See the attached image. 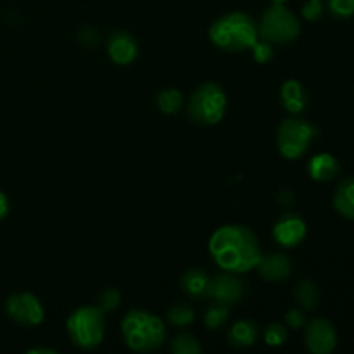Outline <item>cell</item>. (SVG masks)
Returning <instances> with one entry per match:
<instances>
[{"label": "cell", "mask_w": 354, "mask_h": 354, "mask_svg": "<svg viewBox=\"0 0 354 354\" xmlns=\"http://www.w3.org/2000/svg\"><path fill=\"white\" fill-rule=\"evenodd\" d=\"M209 252L223 272L237 275L254 270L263 258L258 237L244 225H225L214 230L209 239Z\"/></svg>", "instance_id": "6da1fadb"}, {"label": "cell", "mask_w": 354, "mask_h": 354, "mask_svg": "<svg viewBox=\"0 0 354 354\" xmlns=\"http://www.w3.org/2000/svg\"><path fill=\"white\" fill-rule=\"evenodd\" d=\"M209 38L220 50L244 52L258 41V24L245 12H228L218 17L209 28Z\"/></svg>", "instance_id": "7a4b0ae2"}, {"label": "cell", "mask_w": 354, "mask_h": 354, "mask_svg": "<svg viewBox=\"0 0 354 354\" xmlns=\"http://www.w3.org/2000/svg\"><path fill=\"white\" fill-rule=\"evenodd\" d=\"M121 334L131 351L151 353L166 341V327L158 315L145 310H131L121 322Z\"/></svg>", "instance_id": "3957f363"}, {"label": "cell", "mask_w": 354, "mask_h": 354, "mask_svg": "<svg viewBox=\"0 0 354 354\" xmlns=\"http://www.w3.org/2000/svg\"><path fill=\"white\" fill-rule=\"evenodd\" d=\"M66 330L76 348H99L106 335V313L99 306L78 308L69 315Z\"/></svg>", "instance_id": "277c9868"}, {"label": "cell", "mask_w": 354, "mask_h": 354, "mask_svg": "<svg viewBox=\"0 0 354 354\" xmlns=\"http://www.w3.org/2000/svg\"><path fill=\"white\" fill-rule=\"evenodd\" d=\"M227 113V93L218 83L206 82L197 86L189 100V116L194 123L213 127Z\"/></svg>", "instance_id": "5b68a950"}, {"label": "cell", "mask_w": 354, "mask_h": 354, "mask_svg": "<svg viewBox=\"0 0 354 354\" xmlns=\"http://www.w3.org/2000/svg\"><path fill=\"white\" fill-rule=\"evenodd\" d=\"M258 33L261 40L270 41V44H290L299 37L301 23L296 14L286 6L272 3L263 12L258 24Z\"/></svg>", "instance_id": "8992f818"}, {"label": "cell", "mask_w": 354, "mask_h": 354, "mask_svg": "<svg viewBox=\"0 0 354 354\" xmlns=\"http://www.w3.org/2000/svg\"><path fill=\"white\" fill-rule=\"evenodd\" d=\"M317 137V128L301 118H287L280 123L277 131V145L280 154L289 161L303 158L310 144Z\"/></svg>", "instance_id": "52a82bcc"}, {"label": "cell", "mask_w": 354, "mask_h": 354, "mask_svg": "<svg viewBox=\"0 0 354 354\" xmlns=\"http://www.w3.org/2000/svg\"><path fill=\"white\" fill-rule=\"evenodd\" d=\"M6 311L14 322L24 327L40 325L45 318V310L40 299L31 292H17L7 297Z\"/></svg>", "instance_id": "ba28073f"}, {"label": "cell", "mask_w": 354, "mask_h": 354, "mask_svg": "<svg viewBox=\"0 0 354 354\" xmlns=\"http://www.w3.org/2000/svg\"><path fill=\"white\" fill-rule=\"evenodd\" d=\"M306 348L313 354H330L337 348V332L332 322L315 318L306 325Z\"/></svg>", "instance_id": "9c48e42d"}, {"label": "cell", "mask_w": 354, "mask_h": 354, "mask_svg": "<svg viewBox=\"0 0 354 354\" xmlns=\"http://www.w3.org/2000/svg\"><path fill=\"white\" fill-rule=\"evenodd\" d=\"M244 282L239 279L237 273L225 272L211 279L207 297H211L214 303L223 304V306H232L244 297Z\"/></svg>", "instance_id": "30bf717a"}, {"label": "cell", "mask_w": 354, "mask_h": 354, "mask_svg": "<svg viewBox=\"0 0 354 354\" xmlns=\"http://www.w3.org/2000/svg\"><path fill=\"white\" fill-rule=\"evenodd\" d=\"M306 223L297 214H283L275 225H273V239L282 248H296L306 237Z\"/></svg>", "instance_id": "8fae6325"}, {"label": "cell", "mask_w": 354, "mask_h": 354, "mask_svg": "<svg viewBox=\"0 0 354 354\" xmlns=\"http://www.w3.org/2000/svg\"><path fill=\"white\" fill-rule=\"evenodd\" d=\"M107 54L118 66H128L137 59L138 44L128 31L118 30L107 37Z\"/></svg>", "instance_id": "7c38bea8"}, {"label": "cell", "mask_w": 354, "mask_h": 354, "mask_svg": "<svg viewBox=\"0 0 354 354\" xmlns=\"http://www.w3.org/2000/svg\"><path fill=\"white\" fill-rule=\"evenodd\" d=\"M256 268L259 270V275L268 282H282L292 273V263L286 254H268L263 256Z\"/></svg>", "instance_id": "4fadbf2b"}, {"label": "cell", "mask_w": 354, "mask_h": 354, "mask_svg": "<svg viewBox=\"0 0 354 354\" xmlns=\"http://www.w3.org/2000/svg\"><path fill=\"white\" fill-rule=\"evenodd\" d=\"M280 102L290 114H301L308 107V92L297 80H287L280 88Z\"/></svg>", "instance_id": "5bb4252c"}, {"label": "cell", "mask_w": 354, "mask_h": 354, "mask_svg": "<svg viewBox=\"0 0 354 354\" xmlns=\"http://www.w3.org/2000/svg\"><path fill=\"white\" fill-rule=\"evenodd\" d=\"M339 171H341V165L328 152L313 156L310 165H308V173L315 182H330L339 175Z\"/></svg>", "instance_id": "9a60e30c"}, {"label": "cell", "mask_w": 354, "mask_h": 354, "mask_svg": "<svg viewBox=\"0 0 354 354\" xmlns=\"http://www.w3.org/2000/svg\"><path fill=\"white\" fill-rule=\"evenodd\" d=\"M182 289L187 296L194 299H204L209 294L211 277L201 268H190L182 277Z\"/></svg>", "instance_id": "2e32d148"}, {"label": "cell", "mask_w": 354, "mask_h": 354, "mask_svg": "<svg viewBox=\"0 0 354 354\" xmlns=\"http://www.w3.org/2000/svg\"><path fill=\"white\" fill-rule=\"evenodd\" d=\"M334 207L346 220H354V176L344 178L334 194Z\"/></svg>", "instance_id": "e0dca14e"}, {"label": "cell", "mask_w": 354, "mask_h": 354, "mask_svg": "<svg viewBox=\"0 0 354 354\" xmlns=\"http://www.w3.org/2000/svg\"><path fill=\"white\" fill-rule=\"evenodd\" d=\"M259 327L252 320H241L232 325L228 332V341L235 348H251L258 341Z\"/></svg>", "instance_id": "ac0fdd59"}, {"label": "cell", "mask_w": 354, "mask_h": 354, "mask_svg": "<svg viewBox=\"0 0 354 354\" xmlns=\"http://www.w3.org/2000/svg\"><path fill=\"white\" fill-rule=\"evenodd\" d=\"M294 297L301 310L311 311L318 306V289L311 280H303L294 289Z\"/></svg>", "instance_id": "d6986e66"}, {"label": "cell", "mask_w": 354, "mask_h": 354, "mask_svg": "<svg viewBox=\"0 0 354 354\" xmlns=\"http://www.w3.org/2000/svg\"><path fill=\"white\" fill-rule=\"evenodd\" d=\"M156 104L162 114H175L182 109L183 97L176 88H165L156 97Z\"/></svg>", "instance_id": "ffe728a7"}, {"label": "cell", "mask_w": 354, "mask_h": 354, "mask_svg": "<svg viewBox=\"0 0 354 354\" xmlns=\"http://www.w3.org/2000/svg\"><path fill=\"white\" fill-rule=\"evenodd\" d=\"M171 351L175 354H199L203 351L199 341L190 334H178L171 341Z\"/></svg>", "instance_id": "44dd1931"}, {"label": "cell", "mask_w": 354, "mask_h": 354, "mask_svg": "<svg viewBox=\"0 0 354 354\" xmlns=\"http://www.w3.org/2000/svg\"><path fill=\"white\" fill-rule=\"evenodd\" d=\"M194 318H196L194 310L187 304H176V306L169 308L168 311V322L175 327H187V325L192 324Z\"/></svg>", "instance_id": "7402d4cb"}, {"label": "cell", "mask_w": 354, "mask_h": 354, "mask_svg": "<svg viewBox=\"0 0 354 354\" xmlns=\"http://www.w3.org/2000/svg\"><path fill=\"white\" fill-rule=\"evenodd\" d=\"M263 337H265V342L272 348H279V346L286 344L287 337H289V332H287V327L282 324H268L263 330Z\"/></svg>", "instance_id": "603a6c76"}, {"label": "cell", "mask_w": 354, "mask_h": 354, "mask_svg": "<svg viewBox=\"0 0 354 354\" xmlns=\"http://www.w3.org/2000/svg\"><path fill=\"white\" fill-rule=\"evenodd\" d=\"M228 320V306H223V304H214L207 310V313L204 315V324L209 330H216L221 325L227 324Z\"/></svg>", "instance_id": "cb8c5ba5"}, {"label": "cell", "mask_w": 354, "mask_h": 354, "mask_svg": "<svg viewBox=\"0 0 354 354\" xmlns=\"http://www.w3.org/2000/svg\"><path fill=\"white\" fill-rule=\"evenodd\" d=\"M328 12L337 19L354 16V0H328Z\"/></svg>", "instance_id": "d4e9b609"}, {"label": "cell", "mask_w": 354, "mask_h": 354, "mask_svg": "<svg viewBox=\"0 0 354 354\" xmlns=\"http://www.w3.org/2000/svg\"><path fill=\"white\" fill-rule=\"evenodd\" d=\"M272 45L273 44H270V41L259 40V38H258V41L252 45L251 50H252V55H254V61L258 62V64H266V62L272 61L273 55H275Z\"/></svg>", "instance_id": "484cf974"}, {"label": "cell", "mask_w": 354, "mask_h": 354, "mask_svg": "<svg viewBox=\"0 0 354 354\" xmlns=\"http://www.w3.org/2000/svg\"><path fill=\"white\" fill-rule=\"evenodd\" d=\"M121 303V294L116 289H107L104 290L102 296L99 299V308L104 313H111V311L116 310Z\"/></svg>", "instance_id": "4316f807"}, {"label": "cell", "mask_w": 354, "mask_h": 354, "mask_svg": "<svg viewBox=\"0 0 354 354\" xmlns=\"http://www.w3.org/2000/svg\"><path fill=\"white\" fill-rule=\"evenodd\" d=\"M324 16V3L322 0H308L303 6V17L306 21H318Z\"/></svg>", "instance_id": "83f0119b"}, {"label": "cell", "mask_w": 354, "mask_h": 354, "mask_svg": "<svg viewBox=\"0 0 354 354\" xmlns=\"http://www.w3.org/2000/svg\"><path fill=\"white\" fill-rule=\"evenodd\" d=\"M286 325L294 330H299L306 325V317H304L303 310H290L286 315Z\"/></svg>", "instance_id": "f1b7e54d"}, {"label": "cell", "mask_w": 354, "mask_h": 354, "mask_svg": "<svg viewBox=\"0 0 354 354\" xmlns=\"http://www.w3.org/2000/svg\"><path fill=\"white\" fill-rule=\"evenodd\" d=\"M80 41H83L86 45H95L99 41V33L95 30H92V28H86V30H83L80 33Z\"/></svg>", "instance_id": "f546056e"}, {"label": "cell", "mask_w": 354, "mask_h": 354, "mask_svg": "<svg viewBox=\"0 0 354 354\" xmlns=\"http://www.w3.org/2000/svg\"><path fill=\"white\" fill-rule=\"evenodd\" d=\"M9 214V199H7L6 194L0 190V221Z\"/></svg>", "instance_id": "4dcf8cb0"}, {"label": "cell", "mask_w": 354, "mask_h": 354, "mask_svg": "<svg viewBox=\"0 0 354 354\" xmlns=\"http://www.w3.org/2000/svg\"><path fill=\"white\" fill-rule=\"evenodd\" d=\"M30 354H35V353H47V354H54L55 349H50V348H33L28 351Z\"/></svg>", "instance_id": "1f68e13d"}, {"label": "cell", "mask_w": 354, "mask_h": 354, "mask_svg": "<svg viewBox=\"0 0 354 354\" xmlns=\"http://www.w3.org/2000/svg\"><path fill=\"white\" fill-rule=\"evenodd\" d=\"M286 2L287 0H272V3H279V6H283Z\"/></svg>", "instance_id": "d6a6232c"}]
</instances>
